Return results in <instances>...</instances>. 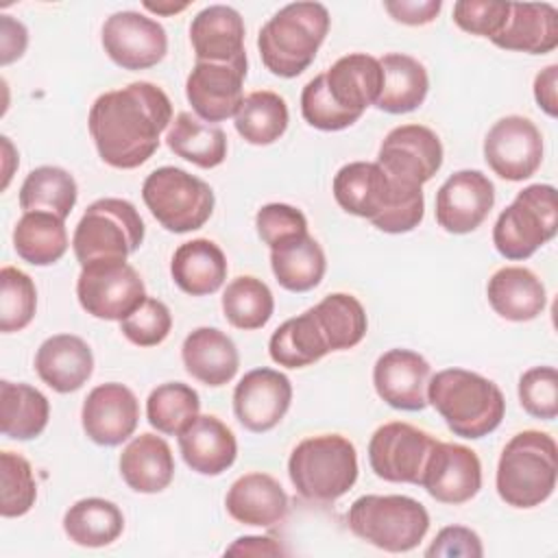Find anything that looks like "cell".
Wrapping results in <instances>:
<instances>
[{"label":"cell","mask_w":558,"mask_h":558,"mask_svg":"<svg viewBox=\"0 0 558 558\" xmlns=\"http://www.w3.org/2000/svg\"><path fill=\"white\" fill-rule=\"evenodd\" d=\"M246 61L205 63L196 61L185 81V96L194 113L214 124L235 118L244 100Z\"/></svg>","instance_id":"cell-16"},{"label":"cell","mask_w":558,"mask_h":558,"mask_svg":"<svg viewBox=\"0 0 558 558\" xmlns=\"http://www.w3.org/2000/svg\"><path fill=\"white\" fill-rule=\"evenodd\" d=\"M76 181L65 168L39 166L26 174L17 201L24 214L48 211L65 220L76 205Z\"/></svg>","instance_id":"cell-39"},{"label":"cell","mask_w":558,"mask_h":558,"mask_svg":"<svg viewBox=\"0 0 558 558\" xmlns=\"http://www.w3.org/2000/svg\"><path fill=\"white\" fill-rule=\"evenodd\" d=\"M229 517L242 525L272 527L288 514L290 501L283 486L268 473L240 475L225 495Z\"/></svg>","instance_id":"cell-23"},{"label":"cell","mask_w":558,"mask_h":558,"mask_svg":"<svg viewBox=\"0 0 558 558\" xmlns=\"http://www.w3.org/2000/svg\"><path fill=\"white\" fill-rule=\"evenodd\" d=\"M177 440L185 464L201 475L225 473L238 456L233 432L214 414H198Z\"/></svg>","instance_id":"cell-26"},{"label":"cell","mask_w":558,"mask_h":558,"mask_svg":"<svg viewBox=\"0 0 558 558\" xmlns=\"http://www.w3.org/2000/svg\"><path fill=\"white\" fill-rule=\"evenodd\" d=\"M310 310L329 344V351L353 349L366 336L368 318L353 294L331 292Z\"/></svg>","instance_id":"cell-40"},{"label":"cell","mask_w":558,"mask_h":558,"mask_svg":"<svg viewBox=\"0 0 558 558\" xmlns=\"http://www.w3.org/2000/svg\"><path fill=\"white\" fill-rule=\"evenodd\" d=\"M225 554H238V556H283L288 554L286 547L270 538V536H240L235 538Z\"/></svg>","instance_id":"cell-55"},{"label":"cell","mask_w":558,"mask_h":558,"mask_svg":"<svg viewBox=\"0 0 558 558\" xmlns=\"http://www.w3.org/2000/svg\"><path fill=\"white\" fill-rule=\"evenodd\" d=\"M349 530L364 543L401 554L418 547L429 530V512L408 495H362L347 512Z\"/></svg>","instance_id":"cell-7"},{"label":"cell","mask_w":558,"mask_h":558,"mask_svg":"<svg viewBox=\"0 0 558 558\" xmlns=\"http://www.w3.org/2000/svg\"><path fill=\"white\" fill-rule=\"evenodd\" d=\"M436 438L403 421L379 425L368 440V464L373 473L392 484L421 486L425 464Z\"/></svg>","instance_id":"cell-12"},{"label":"cell","mask_w":558,"mask_h":558,"mask_svg":"<svg viewBox=\"0 0 558 558\" xmlns=\"http://www.w3.org/2000/svg\"><path fill=\"white\" fill-rule=\"evenodd\" d=\"M521 408L541 421L558 416V373L554 366H532L519 377Z\"/></svg>","instance_id":"cell-48"},{"label":"cell","mask_w":558,"mask_h":558,"mask_svg":"<svg viewBox=\"0 0 558 558\" xmlns=\"http://www.w3.org/2000/svg\"><path fill=\"white\" fill-rule=\"evenodd\" d=\"M124 530L122 510L102 497L74 501L63 514L65 536L81 547H105L118 541Z\"/></svg>","instance_id":"cell-37"},{"label":"cell","mask_w":558,"mask_h":558,"mask_svg":"<svg viewBox=\"0 0 558 558\" xmlns=\"http://www.w3.org/2000/svg\"><path fill=\"white\" fill-rule=\"evenodd\" d=\"M120 475L135 493H161L174 477L170 445L150 432L135 436L120 453Z\"/></svg>","instance_id":"cell-30"},{"label":"cell","mask_w":558,"mask_h":558,"mask_svg":"<svg viewBox=\"0 0 558 558\" xmlns=\"http://www.w3.org/2000/svg\"><path fill=\"white\" fill-rule=\"evenodd\" d=\"M377 163L388 177L423 187L442 166L440 137L423 124L395 126L379 144Z\"/></svg>","instance_id":"cell-15"},{"label":"cell","mask_w":558,"mask_h":558,"mask_svg":"<svg viewBox=\"0 0 558 558\" xmlns=\"http://www.w3.org/2000/svg\"><path fill=\"white\" fill-rule=\"evenodd\" d=\"M484 159L499 179L525 181L543 163V135L530 118L506 116L488 129Z\"/></svg>","instance_id":"cell-14"},{"label":"cell","mask_w":558,"mask_h":558,"mask_svg":"<svg viewBox=\"0 0 558 558\" xmlns=\"http://www.w3.org/2000/svg\"><path fill=\"white\" fill-rule=\"evenodd\" d=\"M490 41L504 50L547 54L558 46V11L549 2H510L508 20Z\"/></svg>","instance_id":"cell-28"},{"label":"cell","mask_w":558,"mask_h":558,"mask_svg":"<svg viewBox=\"0 0 558 558\" xmlns=\"http://www.w3.org/2000/svg\"><path fill=\"white\" fill-rule=\"evenodd\" d=\"M166 144L177 157L205 170L216 168L227 159L225 131L190 111H181L172 118L166 131Z\"/></svg>","instance_id":"cell-33"},{"label":"cell","mask_w":558,"mask_h":558,"mask_svg":"<svg viewBox=\"0 0 558 558\" xmlns=\"http://www.w3.org/2000/svg\"><path fill=\"white\" fill-rule=\"evenodd\" d=\"M28 44V31L11 15H0V63L9 65L20 59Z\"/></svg>","instance_id":"cell-53"},{"label":"cell","mask_w":558,"mask_h":558,"mask_svg":"<svg viewBox=\"0 0 558 558\" xmlns=\"http://www.w3.org/2000/svg\"><path fill=\"white\" fill-rule=\"evenodd\" d=\"M144 242V220L124 198H98L81 216L72 251L81 266L100 259H124Z\"/></svg>","instance_id":"cell-8"},{"label":"cell","mask_w":558,"mask_h":558,"mask_svg":"<svg viewBox=\"0 0 558 558\" xmlns=\"http://www.w3.org/2000/svg\"><path fill=\"white\" fill-rule=\"evenodd\" d=\"M331 190L347 214L371 220L384 233H408L425 214L423 187L388 177L377 161L344 163Z\"/></svg>","instance_id":"cell-2"},{"label":"cell","mask_w":558,"mask_h":558,"mask_svg":"<svg viewBox=\"0 0 558 558\" xmlns=\"http://www.w3.org/2000/svg\"><path fill=\"white\" fill-rule=\"evenodd\" d=\"M270 360L286 368H303L329 353V344L312 314L305 310L303 314L283 320L268 340Z\"/></svg>","instance_id":"cell-36"},{"label":"cell","mask_w":558,"mask_h":558,"mask_svg":"<svg viewBox=\"0 0 558 558\" xmlns=\"http://www.w3.org/2000/svg\"><path fill=\"white\" fill-rule=\"evenodd\" d=\"M425 556H429V558H434V556H438V558H480V556H484V547H482V538L471 527L447 525L434 536L432 545L425 549Z\"/></svg>","instance_id":"cell-51"},{"label":"cell","mask_w":558,"mask_h":558,"mask_svg":"<svg viewBox=\"0 0 558 558\" xmlns=\"http://www.w3.org/2000/svg\"><path fill=\"white\" fill-rule=\"evenodd\" d=\"M142 7L146 9V11H150V13H157V15H174V13H181V11H185L187 7H190V2H150V0H144L142 2Z\"/></svg>","instance_id":"cell-56"},{"label":"cell","mask_w":558,"mask_h":558,"mask_svg":"<svg viewBox=\"0 0 558 558\" xmlns=\"http://www.w3.org/2000/svg\"><path fill=\"white\" fill-rule=\"evenodd\" d=\"M329 11L320 2H290L259 31L262 63L275 76L294 78L310 68L329 33Z\"/></svg>","instance_id":"cell-4"},{"label":"cell","mask_w":558,"mask_h":558,"mask_svg":"<svg viewBox=\"0 0 558 558\" xmlns=\"http://www.w3.org/2000/svg\"><path fill=\"white\" fill-rule=\"evenodd\" d=\"M384 85L375 107L386 113H410L418 109L429 89L425 65L403 52H388L379 59Z\"/></svg>","instance_id":"cell-32"},{"label":"cell","mask_w":558,"mask_h":558,"mask_svg":"<svg viewBox=\"0 0 558 558\" xmlns=\"http://www.w3.org/2000/svg\"><path fill=\"white\" fill-rule=\"evenodd\" d=\"M100 41L116 65L133 72L157 65L168 52L166 28L140 11L109 15L102 24Z\"/></svg>","instance_id":"cell-13"},{"label":"cell","mask_w":558,"mask_h":558,"mask_svg":"<svg viewBox=\"0 0 558 558\" xmlns=\"http://www.w3.org/2000/svg\"><path fill=\"white\" fill-rule=\"evenodd\" d=\"M421 486L440 504H466L482 488V462L471 447L436 440Z\"/></svg>","instance_id":"cell-19"},{"label":"cell","mask_w":558,"mask_h":558,"mask_svg":"<svg viewBox=\"0 0 558 558\" xmlns=\"http://www.w3.org/2000/svg\"><path fill=\"white\" fill-rule=\"evenodd\" d=\"M227 257L222 248L207 238L183 242L170 262L172 281L190 296H207L222 288L227 279Z\"/></svg>","instance_id":"cell-31"},{"label":"cell","mask_w":558,"mask_h":558,"mask_svg":"<svg viewBox=\"0 0 558 558\" xmlns=\"http://www.w3.org/2000/svg\"><path fill=\"white\" fill-rule=\"evenodd\" d=\"M270 268L281 288L307 292L325 277L327 259L323 246L310 233H303L270 248Z\"/></svg>","instance_id":"cell-34"},{"label":"cell","mask_w":558,"mask_h":558,"mask_svg":"<svg viewBox=\"0 0 558 558\" xmlns=\"http://www.w3.org/2000/svg\"><path fill=\"white\" fill-rule=\"evenodd\" d=\"M170 122L168 94L148 81L100 94L87 116V129L100 159L118 170H133L148 161Z\"/></svg>","instance_id":"cell-1"},{"label":"cell","mask_w":558,"mask_h":558,"mask_svg":"<svg viewBox=\"0 0 558 558\" xmlns=\"http://www.w3.org/2000/svg\"><path fill=\"white\" fill-rule=\"evenodd\" d=\"M70 246L63 218L48 211H26L13 229L15 253L33 266L59 262Z\"/></svg>","instance_id":"cell-38"},{"label":"cell","mask_w":558,"mask_h":558,"mask_svg":"<svg viewBox=\"0 0 558 558\" xmlns=\"http://www.w3.org/2000/svg\"><path fill=\"white\" fill-rule=\"evenodd\" d=\"M429 362L412 349H390L373 366V386L384 403L403 412H418L427 405Z\"/></svg>","instance_id":"cell-21"},{"label":"cell","mask_w":558,"mask_h":558,"mask_svg":"<svg viewBox=\"0 0 558 558\" xmlns=\"http://www.w3.org/2000/svg\"><path fill=\"white\" fill-rule=\"evenodd\" d=\"M510 13V2H488V0H458L453 4V22L464 33L488 37L501 33Z\"/></svg>","instance_id":"cell-50"},{"label":"cell","mask_w":558,"mask_h":558,"mask_svg":"<svg viewBox=\"0 0 558 558\" xmlns=\"http://www.w3.org/2000/svg\"><path fill=\"white\" fill-rule=\"evenodd\" d=\"M140 421V403L131 388L107 381L92 388L81 408L83 432L102 447H118L129 440Z\"/></svg>","instance_id":"cell-20"},{"label":"cell","mask_w":558,"mask_h":558,"mask_svg":"<svg viewBox=\"0 0 558 558\" xmlns=\"http://www.w3.org/2000/svg\"><path fill=\"white\" fill-rule=\"evenodd\" d=\"M50 418V403L41 390L22 381H0V429L13 440L37 438Z\"/></svg>","instance_id":"cell-35"},{"label":"cell","mask_w":558,"mask_h":558,"mask_svg":"<svg viewBox=\"0 0 558 558\" xmlns=\"http://www.w3.org/2000/svg\"><path fill=\"white\" fill-rule=\"evenodd\" d=\"M556 187L549 183H532L523 187L497 216L493 227V244L501 257L519 262L532 257L556 235Z\"/></svg>","instance_id":"cell-9"},{"label":"cell","mask_w":558,"mask_h":558,"mask_svg":"<svg viewBox=\"0 0 558 558\" xmlns=\"http://www.w3.org/2000/svg\"><path fill=\"white\" fill-rule=\"evenodd\" d=\"M76 296L89 316L122 320L146 299V288L140 272L129 262L100 259L81 266Z\"/></svg>","instance_id":"cell-11"},{"label":"cell","mask_w":558,"mask_h":558,"mask_svg":"<svg viewBox=\"0 0 558 558\" xmlns=\"http://www.w3.org/2000/svg\"><path fill=\"white\" fill-rule=\"evenodd\" d=\"M35 371L48 388L68 395L83 388L92 377L94 353L83 338L74 333H54L39 344L35 353Z\"/></svg>","instance_id":"cell-24"},{"label":"cell","mask_w":558,"mask_h":558,"mask_svg":"<svg viewBox=\"0 0 558 558\" xmlns=\"http://www.w3.org/2000/svg\"><path fill=\"white\" fill-rule=\"evenodd\" d=\"M558 447L547 432L523 429L514 434L497 462L495 486L512 508H536L556 488Z\"/></svg>","instance_id":"cell-5"},{"label":"cell","mask_w":558,"mask_h":558,"mask_svg":"<svg viewBox=\"0 0 558 558\" xmlns=\"http://www.w3.org/2000/svg\"><path fill=\"white\" fill-rule=\"evenodd\" d=\"M172 329V314L159 299L146 296L126 318L120 320L122 336L137 347L161 344Z\"/></svg>","instance_id":"cell-47"},{"label":"cell","mask_w":558,"mask_h":558,"mask_svg":"<svg viewBox=\"0 0 558 558\" xmlns=\"http://www.w3.org/2000/svg\"><path fill=\"white\" fill-rule=\"evenodd\" d=\"M534 100L549 116H558V65L551 63L534 78Z\"/></svg>","instance_id":"cell-54"},{"label":"cell","mask_w":558,"mask_h":558,"mask_svg":"<svg viewBox=\"0 0 558 558\" xmlns=\"http://www.w3.org/2000/svg\"><path fill=\"white\" fill-rule=\"evenodd\" d=\"M301 113L305 122L318 131H342L355 124L362 116L342 109L329 96L325 85V74L314 76L301 92Z\"/></svg>","instance_id":"cell-46"},{"label":"cell","mask_w":558,"mask_h":558,"mask_svg":"<svg viewBox=\"0 0 558 558\" xmlns=\"http://www.w3.org/2000/svg\"><path fill=\"white\" fill-rule=\"evenodd\" d=\"M181 360L187 375L209 388L229 384L240 368L235 342L216 327L190 331L181 344Z\"/></svg>","instance_id":"cell-25"},{"label":"cell","mask_w":558,"mask_h":558,"mask_svg":"<svg viewBox=\"0 0 558 558\" xmlns=\"http://www.w3.org/2000/svg\"><path fill=\"white\" fill-rule=\"evenodd\" d=\"M0 514L4 519L22 517L35 506L37 484L33 466L24 456L15 451L0 453Z\"/></svg>","instance_id":"cell-45"},{"label":"cell","mask_w":558,"mask_h":558,"mask_svg":"<svg viewBox=\"0 0 558 558\" xmlns=\"http://www.w3.org/2000/svg\"><path fill=\"white\" fill-rule=\"evenodd\" d=\"M427 403L442 416L447 427L469 440L495 432L506 414L501 388L473 371L445 368L427 381Z\"/></svg>","instance_id":"cell-3"},{"label":"cell","mask_w":558,"mask_h":558,"mask_svg":"<svg viewBox=\"0 0 558 558\" xmlns=\"http://www.w3.org/2000/svg\"><path fill=\"white\" fill-rule=\"evenodd\" d=\"M255 229L264 244L277 248L279 244L307 233V218L301 209L288 203H268L255 214Z\"/></svg>","instance_id":"cell-49"},{"label":"cell","mask_w":558,"mask_h":558,"mask_svg":"<svg viewBox=\"0 0 558 558\" xmlns=\"http://www.w3.org/2000/svg\"><path fill=\"white\" fill-rule=\"evenodd\" d=\"M495 205V185L480 170L453 172L436 192V222L453 235L475 231Z\"/></svg>","instance_id":"cell-17"},{"label":"cell","mask_w":558,"mask_h":558,"mask_svg":"<svg viewBox=\"0 0 558 558\" xmlns=\"http://www.w3.org/2000/svg\"><path fill=\"white\" fill-rule=\"evenodd\" d=\"M201 412L198 392L183 381H168L150 390L146 399L148 423L166 436H179Z\"/></svg>","instance_id":"cell-43"},{"label":"cell","mask_w":558,"mask_h":558,"mask_svg":"<svg viewBox=\"0 0 558 558\" xmlns=\"http://www.w3.org/2000/svg\"><path fill=\"white\" fill-rule=\"evenodd\" d=\"M142 198L153 218L172 233L201 229L214 214V190L183 168L161 166L142 185Z\"/></svg>","instance_id":"cell-10"},{"label":"cell","mask_w":558,"mask_h":558,"mask_svg":"<svg viewBox=\"0 0 558 558\" xmlns=\"http://www.w3.org/2000/svg\"><path fill=\"white\" fill-rule=\"evenodd\" d=\"M325 74L329 96L347 111L364 113L375 105L384 85V70L379 59L366 52H351L340 57Z\"/></svg>","instance_id":"cell-27"},{"label":"cell","mask_w":558,"mask_h":558,"mask_svg":"<svg viewBox=\"0 0 558 558\" xmlns=\"http://www.w3.org/2000/svg\"><path fill=\"white\" fill-rule=\"evenodd\" d=\"M292 401L290 379L268 366L248 371L233 390V412L248 432L264 434L281 423Z\"/></svg>","instance_id":"cell-18"},{"label":"cell","mask_w":558,"mask_h":558,"mask_svg":"<svg viewBox=\"0 0 558 558\" xmlns=\"http://www.w3.org/2000/svg\"><path fill=\"white\" fill-rule=\"evenodd\" d=\"M486 296L495 314L512 323L534 320L547 305L543 281L525 266H504L493 272Z\"/></svg>","instance_id":"cell-29"},{"label":"cell","mask_w":558,"mask_h":558,"mask_svg":"<svg viewBox=\"0 0 558 558\" xmlns=\"http://www.w3.org/2000/svg\"><path fill=\"white\" fill-rule=\"evenodd\" d=\"M2 150H4V181H2V190L9 185V181H11V161H17V157H15V150H13V144L9 142V137H2Z\"/></svg>","instance_id":"cell-57"},{"label":"cell","mask_w":558,"mask_h":558,"mask_svg":"<svg viewBox=\"0 0 558 558\" xmlns=\"http://www.w3.org/2000/svg\"><path fill=\"white\" fill-rule=\"evenodd\" d=\"M37 310L35 281L15 266L0 270V331L13 333L31 325Z\"/></svg>","instance_id":"cell-44"},{"label":"cell","mask_w":558,"mask_h":558,"mask_svg":"<svg viewBox=\"0 0 558 558\" xmlns=\"http://www.w3.org/2000/svg\"><path fill=\"white\" fill-rule=\"evenodd\" d=\"M288 122L290 113L286 100L270 89H257L244 96L233 118L240 137L253 146H268L277 142L286 133Z\"/></svg>","instance_id":"cell-41"},{"label":"cell","mask_w":558,"mask_h":558,"mask_svg":"<svg viewBox=\"0 0 558 558\" xmlns=\"http://www.w3.org/2000/svg\"><path fill=\"white\" fill-rule=\"evenodd\" d=\"M222 312L229 325L235 329L253 331L270 320L275 312V299L262 279L242 275L227 283L222 292Z\"/></svg>","instance_id":"cell-42"},{"label":"cell","mask_w":558,"mask_h":558,"mask_svg":"<svg viewBox=\"0 0 558 558\" xmlns=\"http://www.w3.org/2000/svg\"><path fill=\"white\" fill-rule=\"evenodd\" d=\"M288 475L303 499L331 504L357 480L355 445L340 434L303 438L288 458Z\"/></svg>","instance_id":"cell-6"},{"label":"cell","mask_w":558,"mask_h":558,"mask_svg":"<svg viewBox=\"0 0 558 558\" xmlns=\"http://www.w3.org/2000/svg\"><path fill=\"white\" fill-rule=\"evenodd\" d=\"M244 20L227 4H209L192 17L190 41L196 61L240 63L246 61Z\"/></svg>","instance_id":"cell-22"},{"label":"cell","mask_w":558,"mask_h":558,"mask_svg":"<svg viewBox=\"0 0 558 558\" xmlns=\"http://www.w3.org/2000/svg\"><path fill=\"white\" fill-rule=\"evenodd\" d=\"M442 2L440 0H386L384 9L392 20L408 26H423L436 20Z\"/></svg>","instance_id":"cell-52"}]
</instances>
